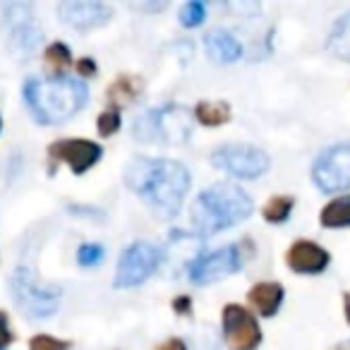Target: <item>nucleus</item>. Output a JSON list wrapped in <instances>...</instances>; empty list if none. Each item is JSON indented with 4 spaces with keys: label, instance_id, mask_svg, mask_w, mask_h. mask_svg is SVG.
I'll use <instances>...</instances> for the list:
<instances>
[{
    "label": "nucleus",
    "instance_id": "4be33fe9",
    "mask_svg": "<svg viewBox=\"0 0 350 350\" xmlns=\"http://www.w3.org/2000/svg\"><path fill=\"white\" fill-rule=\"evenodd\" d=\"M291 209H293V197H273L264 206V219L271 221V224H281V221H286L291 216Z\"/></svg>",
    "mask_w": 350,
    "mask_h": 350
},
{
    "label": "nucleus",
    "instance_id": "6e6552de",
    "mask_svg": "<svg viewBox=\"0 0 350 350\" xmlns=\"http://www.w3.org/2000/svg\"><path fill=\"white\" fill-rule=\"evenodd\" d=\"M161 254L154 245L149 243H135L122 252L120 264L116 273V288H132L144 283L151 273L159 269Z\"/></svg>",
    "mask_w": 350,
    "mask_h": 350
},
{
    "label": "nucleus",
    "instance_id": "dca6fc26",
    "mask_svg": "<svg viewBox=\"0 0 350 350\" xmlns=\"http://www.w3.org/2000/svg\"><path fill=\"white\" fill-rule=\"evenodd\" d=\"M204 46H206V53L214 60H219V63H235L243 55V46L238 44V39H233L224 29L211 31L204 39Z\"/></svg>",
    "mask_w": 350,
    "mask_h": 350
},
{
    "label": "nucleus",
    "instance_id": "423d86ee",
    "mask_svg": "<svg viewBox=\"0 0 350 350\" xmlns=\"http://www.w3.org/2000/svg\"><path fill=\"white\" fill-rule=\"evenodd\" d=\"M314 185L324 192H340L350 187V142L321 151L312 168Z\"/></svg>",
    "mask_w": 350,
    "mask_h": 350
},
{
    "label": "nucleus",
    "instance_id": "f03ea898",
    "mask_svg": "<svg viewBox=\"0 0 350 350\" xmlns=\"http://www.w3.org/2000/svg\"><path fill=\"white\" fill-rule=\"evenodd\" d=\"M25 101L36 120L55 125L87 106V87L72 77L29 79L25 84Z\"/></svg>",
    "mask_w": 350,
    "mask_h": 350
},
{
    "label": "nucleus",
    "instance_id": "20e7f679",
    "mask_svg": "<svg viewBox=\"0 0 350 350\" xmlns=\"http://www.w3.org/2000/svg\"><path fill=\"white\" fill-rule=\"evenodd\" d=\"M12 297L20 310L31 319H44L58 310L60 293L55 288H46L36 281V276L27 267H20L12 276Z\"/></svg>",
    "mask_w": 350,
    "mask_h": 350
},
{
    "label": "nucleus",
    "instance_id": "9d476101",
    "mask_svg": "<svg viewBox=\"0 0 350 350\" xmlns=\"http://www.w3.org/2000/svg\"><path fill=\"white\" fill-rule=\"evenodd\" d=\"M240 269V252L238 247L228 245V247H221L216 252L202 254L200 259H195V264L190 267V278L197 286H206L211 281H219V278L235 273Z\"/></svg>",
    "mask_w": 350,
    "mask_h": 350
},
{
    "label": "nucleus",
    "instance_id": "cd10ccee",
    "mask_svg": "<svg viewBox=\"0 0 350 350\" xmlns=\"http://www.w3.org/2000/svg\"><path fill=\"white\" fill-rule=\"evenodd\" d=\"M77 72H79V77H92V75L96 72V65H94L92 58H82L77 63Z\"/></svg>",
    "mask_w": 350,
    "mask_h": 350
},
{
    "label": "nucleus",
    "instance_id": "2eb2a0df",
    "mask_svg": "<svg viewBox=\"0 0 350 350\" xmlns=\"http://www.w3.org/2000/svg\"><path fill=\"white\" fill-rule=\"evenodd\" d=\"M250 305L262 317H271L278 312L283 302V288L278 283H257L247 295Z\"/></svg>",
    "mask_w": 350,
    "mask_h": 350
},
{
    "label": "nucleus",
    "instance_id": "412c9836",
    "mask_svg": "<svg viewBox=\"0 0 350 350\" xmlns=\"http://www.w3.org/2000/svg\"><path fill=\"white\" fill-rule=\"evenodd\" d=\"M46 63H49V68L53 70L55 75H63L65 70L72 65V55H70V49L65 44H51L49 49H46Z\"/></svg>",
    "mask_w": 350,
    "mask_h": 350
},
{
    "label": "nucleus",
    "instance_id": "7c9ffc66",
    "mask_svg": "<svg viewBox=\"0 0 350 350\" xmlns=\"http://www.w3.org/2000/svg\"><path fill=\"white\" fill-rule=\"evenodd\" d=\"M334 350H350V340H348V343H338Z\"/></svg>",
    "mask_w": 350,
    "mask_h": 350
},
{
    "label": "nucleus",
    "instance_id": "aec40b11",
    "mask_svg": "<svg viewBox=\"0 0 350 350\" xmlns=\"http://www.w3.org/2000/svg\"><path fill=\"white\" fill-rule=\"evenodd\" d=\"M195 116H197V120H200L202 125L216 127V125H224V122H228L230 108H228V103H224V101H202L200 106H197Z\"/></svg>",
    "mask_w": 350,
    "mask_h": 350
},
{
    "label": "nucleus",
    "instance_id": "7ed1b4c3",
    "mask_svg": "<svg viewBox=\"0 0 350 350\" xmlns=\"http://www.w3.org/2000/svg\"><path fill=\"white\" fill-rule=\"evenodd\" d=\"M252 214V202L240 187L219 183L206 187L195 202L192 209V224L202 235L216 233V230L230 228Z\"/></svg>",
    "mask_w": 350,
    "mask_h": 350
},
{
    "label": "nucleus",
    "instance_id": "c756f323",
    "mask_svg": "<svg viewBox=\"0 0 350 350\" xmlns=\"http://www.w3.org/2000/svg\"><path fill=\"white\" fill-rule=\"evenodd\" d=\"M345 317H348V321H350V295L345 297Z\"/></svg>",
    "mask_w": 350,
    "mask_h": 350
},
{
    "label": "nucleus",
    "instance_id": "393cba45",
    "mask_svg": "<svg viewBox=\"0 0 350 350\" xmlns=\"http://www.w3.org/2000/svg\"><path fill=\"white\" fill-rule=\"evenodd\" d=\"M70 343L68 340H58L53 336H34L29 343V350H68Z\"/></svg>",
    "mask_w": 350,
    "mask_h": 350
},
{
    "label": "nucleus",
    "instance_id": "6ab92c4d",
    "mask_svg": "<svg viewBox=\"0 0 350 350\" xmlns=\"http://www.w3.org/2000/svg\"><path fill=\"white\" fill-rule=\"evenodd\" d=\"M321 224H324L326 228H343V226H350V195L329 202V204L321 209Z\"/></svg>",
    "mask_w": 350,
    "mask_h": 350
},
{
    "label": "nucleus",
    "instance_id": "a211bd4d",
    "mask_svg": "<svg viewBox=\"0 0 350 350\" xmlns=\"http://www.w3.org/2000/svg\"><path fill=\"white\" fill-rule=\"evenodd\" d=\"M329 51L340 60H350V12L336 20L334 29L329 34Z\"/></svg>",
    "mask_w": 350,
    "mask_h": 350
},
{
    "label": "nucleus",
    "instance_id": "f8f14e48",
    "mask_svg": "<svg viewBox=\"0 0 350 350\" xmlns=\"http://www.w3.org/2000/svg\"><path fill=\"white\" fill-rule=\"evenodd\" d=\"M58 15L65 25L75 29H92V27L106 25L111 20V8L103 3H87V0H70L60 3Z\"/></svg>",
    "mask_w": 350,
    "mask_h": 350
},
{
    "label": "nucleus",
    "instance_id": "0eeeda50",
    "mask_svg": "<svg viewBox=\"0 0 350 350\" xmlns=\"http://www.w3.org/2000/svg\"><path fill=\"white\" fill-rule=\"evenodd\" d=\"M214 165L226 173H230L233 178H245V180H252L259 178L264 170L269 168V159L262 149L250 144H226L219 146L214 154Z\"/></svg>",
    "mask_w": 350,
    "mask_h": 350
},
{
    "label": "nucleus",
    "instance_id": "4468645a",
    "mask_svg": "<svg viewBox=\"0 0 350 350\" xmlns=\"http://www.w3.org/2000/svg\"><path fill=\"white\" fill-rule=\"evenodd\" d=\"M17 17H8L10 22V36H12V49L20 51V53H29L34 51V46L39 44L41 39V31L36 29L34 20L29 15V8L27 5H17Z\"/></svg>",
    "mask_w": 350,
    "mask_h": 350
},
{
    "label": "nucleus",
    "instance_id": "9b49d317",
    "mask_svg": "<svg viewBox=\"0 0 350 350\" xmlns=\"http://www.w3.org/2000/svg\"><path fill=\"white\" fill-rule=\"evenodd\" d=\"M49 154L51 161H65L72 168V173L82 175L101 159V146L89 139H60L51 144Z\"/></svg>",
    "mask_w": 350,
    "mask_h": 350
},
{
    "label": "nucleus",
    "instance_id": "5701e85b",
    "mask_svg": "<svg viewBox=\"0 0 350 350\" xmlns=\"http://www.w3.org/2000/svg\"><path fill=\"white\" fill-rule=\"evenodd\" d=\"M96 127L103 137H111L120 127V113H118V108H108L106 113H101L96 120Z\"/></svg>",
    "mask_w": 350,
    "mask_h": 350
},
{
    "label": "nucleus",
    "instance_id": "ddd939ff",
    "mask_svg": "<svg viewBox=\"0 0 350 350\" xmlns=\"http://www.w3.org/2000/svg\"><path fill=\"white\" fill-rule=\"evenodd\" d=\"M286 262L297 273H319L329 264V252L310 240H297L286 254Z\"/></svg>",
    "mask_w": 350,
    "mask_h": 350
},
{
    "label": "nucleus",
    "instance_id": "bb28decb",
    "mask_svg": "<svg viewBox=\"0 0 350 350\" xmlns=\"http://www.w3.org/2000/svg\"><path fill=\"white\" fill-rule=\"evenodd\" d=\"M10 343H12V334H10V326H8V314L0 312V350H8Z\"/></svg>",
    "mask_w": 350,
    "mask_h": 350
},
{
    "label": "nucleus",
    "instance_id": "a878e982",
    "mask_svg": "<svg viewBox=\"0 0 350 350\" xmlns=\"http://www.w3.org/2000/svg\"><path fill=\"white\" fill-rule=\"evenodd\" d=\"M103 259V247L101 245H82L77 252V262L82 267H94Z\"/></svg>",
    "mask_w": 350,
    "mask_h": 350
},
{
    "label": "nucleus",
    "instance_id": "1a4fd4ad",
    "mask_svg": "<svg viewBox=\"0 0 350 350\" xmlns=\"http://www.w3.org/2000/svg\"><path fill=\"white\" fill-rule=\"evenodd\" d=\"M224 334L233 350H254L262 340V331L254 317L240 305H226Z\"/></svg>",
    "mask_w": 350,
    "mask_h": 350
},
{
    "label": "nucleus",
    "instance_id": "f257e3e1",
    "mask_svg": "<svg viewBox=\"0 0 350 350\" xmlns=\"http://www.w3.org/2000/svg\"><path fill=\"white\" fill-rule=\"evenodd\" d=\"M125 183L149 204L159 219H170L180 211L190 187L187 168L165 159H137L125 168Z\"/></svg>",
    "mask_w": 350,
    "mask_h": 350
},
{
    "label": "nucleus",
    "instance_id": "c85d7f7f",
    "mask_svg": "<svg viewBox=\"0 0 350 350\" xmlns=\"http://www.w3.org/2000/svg\"><path fill=\"white\" fill-rule=\"evenodd\" d=\"M156 350H185V343H183V340H165L163 345H159V348Z\"/></svg>",
    "mask_w": 350,
    "mask_h": 350
},
{
    "label": "nucleus",
    "instance_id": "b1692460",
    "mask_svg": "<svg viewBox=\"0 0 350 350\" xmlns=\"http://www.w3.org/2000/svg\"><path fill=\"white\" fill-rule=\"evenodd\" d=\"M180 22L183 27H197L204 22V5L202 3H187L180 10Z\"/></svg>",
    "mask_w": 350,
    "mask_h": 350
},
{
    "label": "nucleus",
    "instance_id": "f3484780",
    "mask_svg": "<svg viewBox=\"0 0 350 350\" xmlns=\"http://www.w3.org/2000/svg\"><path fill=\"white\" fill-rule=\"evenodd\" d=\"M139 92H142V79L132 77V75H122V77H118L111 84L108 98H111L113 106H127V103H132L139 96Z\"/></svg>",
    "mask_w": 350,
    "mask_h": 350
},
{
    "label": "nucleus",
    "instance_id": "39448f33",
    "mask_svg": "<svg viewBox=\"0 0 350 350\" xmlns=\"http://www.w3.org/2000/svg\"><path fill=\"white\" fill-rule=\"evenodd\" d=\"M190 113L180 106H165L161 111H149L135 125V132L139 139L146 142H185L190 137Z\"/></svg>",
    "mask_w": 350,
    "mask_h": 350
}]
</instances>
